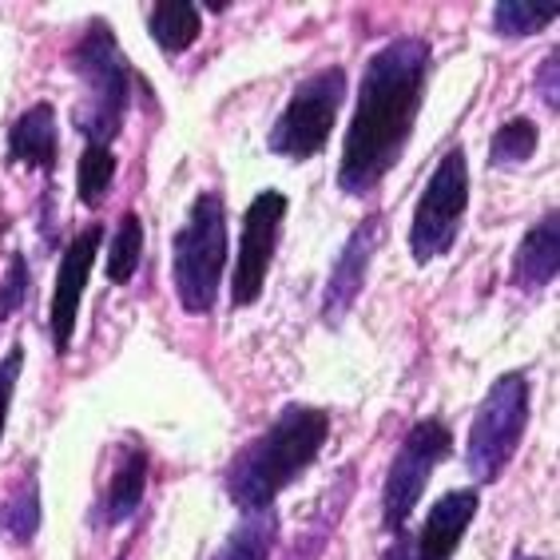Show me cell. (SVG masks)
<instances>
[{
  "label": "cell",
  "mask_w": 560,
  "mask_h": 560,
  "mask_svg": "<svg viewBox=\"0 0 560 560\" xmlns=\"http://www.w3.org/2000/svg\"><path fill=\"white\" fill-rule=\"evenodd\" d=\"M425 75L430 44L421 36H398L370 56L338 163V187L346 195H370L398 167L425 100Z\"/></svg>",
  "instance_id": "1"
},
{
  "label": "cell",
  "mask_w": 560,
  "mask_h": 560,
  "mask_svg": "<svg viewBox=\"0 0 560 560\" xmlns=\"http://www.w3.org/2000/svg\"><path fill=\"white\" fill-rule=\"evenodd\" d=\"M330 438V413L318 406H287L226 469V493L238 513H262L294 486Z\"/></svg>",
  "instance_id": "2"
},
{
  "label": "cell",
  "mask_w": 560,
  "mask_h": 560,
  "mask_svg": "<svg viewBox=\"0 0 560 560\" xmlns=\"http://www.w3.org/2000/svg\"><path fill=\"white\" fill-rule=\"evenodd\" d=\"M68 68L84 84V100L75 104V128L84 131L88 143L108 148L124 128V116H128L131 104V68L108 24H88L84 36L75 40L72 56H68Z\"/></svg>",
  "instance_id": "3"
},
{
  "label": "cell",
  "mask_w": 560,
  "mask_h": 560,
  "mask_svg": "<svg viewBox=\"0 0 560 560\" xmlns=\"http://www.w3.org/2000/svg\"><path fill=\"white\" fill-rule=\"evenodd\" d=\"M226 270V211L223 195L203 191L187 211V223L175 231L172 275L175 294L187 314H211Z\"/></svg>",
  "instance_id": "4"
},
{
  "label": "cell",
  "mask_w": 560,
  "mask_h": 560,
  "mask_svg": "<svg viewBox=\"0 0 560 560\" xmlns=\"http://www.w3.org/2000/svg\"><path fill=\"white\" fill-rule=\"evenodd\" d=\"M528 425V382L525 374H501L489 386L474 425H469V445H465V465L474 481H497L513 462L521 438Z\"/></svg>",
  "instance_id": "5"
},
{
  "label": "cell",
  "mask_w": 560,
  "mask_h": 560,
  "mask_svg": "<svg viewBox=\"0 0 560 560\" xmlns=\"http://www.w3.org/2000/svg\"><path fill=\"white\" fill-rule=\"evenodd\" d=\"M346 100V72L342 68H323V72L306 75L294 96L287 100L282 116L270 128V151L282 160L306 163L326 148L330 131H335L338 108Z\"/></svg>",
  "instance_id": "6"
},
{
  "label": "cell",
  "mask_w": 560,
  "mask_h": 560,
  "mask_svg": "<svg viewBox=\"0 0 560 560\" xmlns=\"http://www.w3.org/2000/svg\"><path fill=\"white\" fill-rule=\"evenodd\" d=\"M465 207H469V163H465L462 148H453L433 167L430 184L418 199V211H413L410 255L418 267L450 255L457 231H462Z\"/></svg>",
  "instance_id": "7"
},
{
  "label": "cell",
  "mask_w": 560,
  "mask_h": 560,
  "mask_svg": "<svg viewBox=\"0 0 560 560\" xmlns=\"http://www.w3.org/2000/svg\"><path fill=\"white\" fill-rule=\"evenodd\" d=\"M453 450V433L442 418H421L410 425L406 442L398 445L394 462H389L386 486H382V528L401 533L410 513L418 509L421 493L430 486L438 462H445Z\"/></svg>",
  "instance_id": "8"
},
{
  "label": "cell",
  "mask_w": 560,
  "mask_h": 560,
  "mask_svg": "<svg viewBox=\"0 0 560 560\" xmlns=\"http://www.w3.org/2000/svg\"><path fill=\"white\" fill-rule=\"evenodd\" d=\"M282 219H287V195L282 191H262L250 199L247 215H243V235H238V259L231 270V302L235 306H250L267 287Z\"/></svg>",
  "instance_id": "9"
},
{
  "label": "cell",
  "mask_w": 560,
  "mask_h": 560,
  "mask_svg": "<svg viewBox=\"0 0 560 560\" xmlns=\"http://www.w3.org/2000/svg\"><path fill=\"white\" fill-rule=\"evenodd\" d=\"M100 238H104V226L80 231L65 247V259H60V270H56L52 314H48L56 354H68V350H72L75 314H80V299H84V287H88V279H92V267H96Z\"/></svg>",
  "instance_id": "10"
},
{
  "label": "cell",
  "mask_w": 560,
  "mask_h": 560,
  "mask_svg": "<svg viewBox=\"0 0 560 560\" xmlns=\"http://www.w3.org/2000/svg\"><path fill=\"white\" fill-rule=\"evenodd\" d=\"M377 235H382V219L370 215L366 223L350 235L342 255H338L335 270H330V279H326V294H323L326 323H342V314L354 306L358 291H362V282H366L370 259H374V250H377Z\"/></svg>",
  "instance_id": "11"
},
{
  "label": "cell",
  "mask_w": 560,
  "mask_h": 560,
  "mask_svg": "<svg viewBox=\"0 0 560 560\" xmlns=\"http://www.w3.org/2000/svg\"><path fill=\"white\" fill-rule=\"evenodd\" d=\"M477 505H481L477 489H453V493L438 497L433 509L425 513V521H421L418 545H413L410 560H453L465 528L477 517Z\"/></svg>",
  "instance_id": "12"
},
{
  "label": "cell",
  "mask_w": 560,
  "mask_h": 560,
  "mask_svg": "<svg viewBox=\"0 0 560 560\" xmlns=\"http://www.w3.org/2000/svg\"><path fill=\"white\" fill-rule=\"evenodd\" d=\"M560 270V215L549 211L537 226H528V235L521 238L517 255H513V287L521 291H540L557 282Z\"/></svg>",
  "instance_id": "13"
},
{
  "label": "cell",
  "mask_w": 560,
  "mask_h": 560,
  "mask_svg": "<svg viewBox=\"0 0 560 560\" xmlns=\"http://www.w3.org/2000/svg\"><path fill=\"white\" fill-rule=\"evenodd\" d=\"M56 148H60V131H56V108L52 104H33V108L16 116L9 128V160L36 167V172H52Z\"/></svg>",
  "instance_id": "14"
},
{
  "label": "cell",
  "mask_w": 560,
  "mask_h": 560,
  "mask_svg": "<svg viewBox=\"0 0 560 560\" xmlns=\"http://www.w3.org/2000/svg\"><path fill=\"white\" fill-rule=\"evenodd\" d=\"M143 489H148V453L140 445H124L112 465L108 489L100 497V521L104 525H119L128 521L143 501Z\"/></svg>",
  "instance_id": "15"
},
{
  "label": "cell",
  "mask_w": 560,
  "mask_h": 560,
  "mask_svg": "<svg viewBox=\"0 0 560 560\" xmlns=\"http://www.w3.org/2000/svg\"><path fill=\"white\" fill-rule=\"evenodd\" d=\"M275 540H279V517H275V509L243 513V525H238L207 560H270Z\"/></svg>",
  "instance_id": "16"
},
{
  "label": "cell",
  "mask_w": 560,
  "mask_h": 560,
  "mask_svg": "<svg viewBox=\"0 0 560 560\" xmlns=\"http://www.w3.org/2000/svg\"><path fill=\"white\" fill-rule=\"evenodd\" d=\"M199 28H203V16H199V9L187 4V0H163V4L151 9L148 33L163 52H172V56L187 52V48L199 40Z\"/></svg>",
  "instance_id": "17"
},
{
  "label": "cell",
  "mask_w": 560,
  "mask_h": 560,
  "mask_svg": "<svg viewBox=\"0 0 560 560\" xmlns=\"http://www.w3.org/2000/svg\"><path fill=\"white\" fill-rule=\"evenodd\" d=\"M557 0H501L493 9V28L501 36H533L557 21Z\"/></svg>",
  "instance_id": "18"
},
{
  "label": "cell",
  "mask_w": 560,
  "mask_h": 560,
  "mask_svg": "<svg viewBox=\"0 0 560 560\" xmlns=\"http://www.w3.org/2000/svg\"><path fill=\"white\" fill-rule=\"evenodd\" d=\"M112 179H116V155L108 148H100V143H88L80 151V163H75V195H80V203H104V195L112 191Z\"/></svg>",
  "instance_id": "19"
},
{
  "label": "cell",
  "mask_w": 560,
  "mask_h": 560,
  "mask_svg": "<svg viewBox=\"0 0 560 560\" xmlns=\"http://www.w3.org/2000/svg\"><path fill=\"white\" fill-rule=\"evenodd\" d=\"M0 528H4V537H12L16 545H28V540L36 537V528H40V486H36L33 474L24 477V486L4 501Z\"/></svg>",
  "instance_id": "20"
},
{
  "label": "cell",
  "mask_w": 560,
  "mask_h": 560,
  "mask_svg": "<svg viewBox=\"0 0 560 560\" xmlns=\"http://www.w3.org/2000/svg\"><path fill=\"white\" fill-rule=\"evenodd\" d=\"M140 259H143V223L136 211H128V215L119 219L116 238H112L108 247V279L116 287L131 282V275L140 270Z\"/></svg>",
  "instance_id": "21"
},
{
  "label": "cell",
  "mask_w": 560,
  "mask_h": 560,
  "mask_svg": "<svg viewBox=\"0 0 560 560\" xmlns=\"http://www.w3.org/2000/svg\"><path fill=\"white\" fill-rule=\"evenodd\" d=\"M540 143V131L533 119H509L501 128L493 131V143H489V160L497 167H517V163H528L533 160V151Z\"/></svg>",
  "instance_id": "22"
},
{
  "label": "cell",
  "mask_w": 560,
  "mask_h": 560,
  "mask_svg": "<svg viewBox=\"0 0 560 560\" xmlns=\"http://www.w3.org/2000/svg\"><path fill=\"white\" fill-rule=\"evenodd\" d=\"M24 299H28V259L21 250H12L9 275L0 279V323H9L12 314L21 311Z\"/></svg>",
  "instance_id": "23"
},
{
  "label": "cell",
  "mask_w": 560,
  "mask_h": 560,
  "mask_svg": "<svg viewBox=\"0 0 560 560\" xmlns=\"http://www.w3.org/2000/svg\"><path fill=\"white\" fill-rule=\"evenodd\" d=\"M24 370V346H12L9 358L0 362V438H4V421H9V406H12V389L21 382Z\"/></svg>",
  "instance_id": "24"
},
{
  "label": "cell",
  "mask_w": 560,
  "mask_h": 560,
  "mask_svg": "<svg viewBox=\"0 0 560 560\" xmlns=\"http://www.w3.org/2000/svg\"><path fill=\"white\" fill-rule=\"evenodd\" d=\"M557 65H560V56L549 52L545 60H540V68H537V92H540V100H545L552 112H557Z\"/></svg>",
  "instance_id": "25"
},
{
  "label": "cell",
  "mask_w": 560,
  "mask_h": 560,
  "mask_svg": "<svg viewBox=\"0 0 560 560\" xmlns=\"http://www.w3.org/2000/svg\"><path fill=\"white\" fill-rule=\"evenodd\" d=\"M394 545H389V552L382 560H410V545H406V537H401V533H394Z\"/></svg>",
  "instance_id": "26"
},
{
  "label": "cell",
  "mask_w": 560,
  "mask_h": 560,
  "mask_svg": "<svg viewBox=\"0 0 560 560\" xmlns=\"http://www.w3.org/2000/svg\"><path fill=\"white\" fill-rule=\"evenodd\" d=\"M513 560H540V557H525V552H517V557H513Z\"/></svg>",
  "instance_id": "27"
}]
</instances>
